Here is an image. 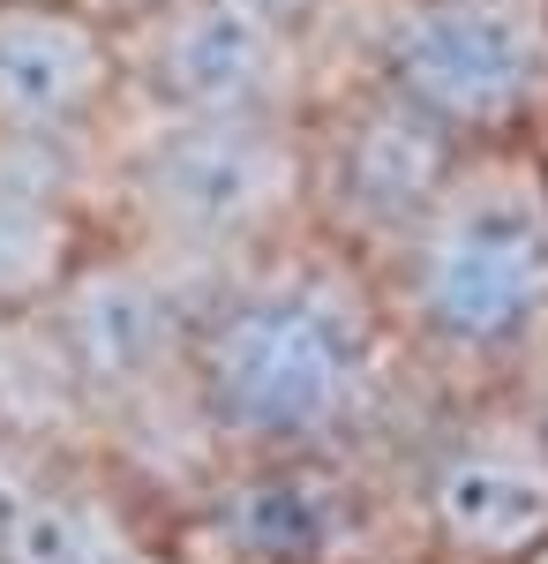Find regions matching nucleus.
I'll use <instances>...</instances> for the list:
<instances>
[{
	"instance_id": "1",
	"label": "nucleus",
	"mask_w": 548,
	"mask_h": 564,
	"mask_svg": "<svg viewBox=\"0 0 548 564\" xmlns=\"http://www.w3.org/2000/svg\"><path fill=\"white\" fill-rule=\"evenodd\" d=\"M383 308L353 257H278L218 279L196 332L180 399L226 459H300L338 452L376 406Z\"/></svg>"
},
{
	"instance_id": "2",
	"label": "nucleus",
	"mask_w": 548,
	"mask_h": 564,
	"mask_svg": "<svg viewBox=\"0 0 548 564\" xmlns=\"http://www.w3.org/2000/svg\"><path fill=\"white\" fill-rule=\"evenodd\" d=\"M391 324L443 369L496 377L548 347V196L518 159L473 151L436 212L383 257Z\"/></svg>"
},
{
	"instance_id": "3",
	"label": "nucleus",
	"mask_w": 548,
	"mask_h": 564,
	"mask_svg": "<svg viewBox=\"0 0 548 564\" xmlns=\"http://www.w3.org/2000/svg\"><path fill=\"white\" fill-rule=\"evenodd\" d=\"M128 212L143 249L180 271L233 279L294 249L308 226V129L286 113L241 121H158L128 151Z\"/></svg>"
},
{
	"instance_id": "4",
	"label": "nucleus",
	"mask_w": 548,
	"mask_h": 564,
	"mask_svg": "<svg viewBox=\"0 0 548 564\" xmlns=\"http://www.w3.org/2000/svg\"><path fill=\"white\" fill-rule=\"evenodd\" d=\"M376 84L414 98L473 151H504L548 113V8L398 0L376 39Z\"/></svg>"
},
{
	"instance_id": "5",
	"label": "nucleus",
	"mask_w": 548,
	"mask_h": 564,
	"mask_svg": "<svg viewBox=\"0 0 548 564\" xmlns=\"http://www.w3.org/2000/svg\"><path fill=\"white\" fill-rule=\"evenodd\" d=\"M196 308H204V294L180 286L173 257H158V249H90L68 271V286L23 324L45 332L61 384L84 406H143V399L180 391Z\"/></svg>"
},
{
	"instance_id": "6",
	"label": "nucleus",
	"mask_w": 548,
	"mask_h": 564,
	"mask_svg": "<svg viewBox=\"0 0 548 564\" xmlns=\"http://www.w3.org/2000/svg\"><path fill=\"white\" fill-rule=\"evenodd\" d=\"M465 159L473 143L428 121L391 84H369L308 135V218H324L331 249H346L353 263H383L436 212V196L459 181Z\"/></svg>"
},
{
	"instance_id": "7",
	"label": "nucleus",
	"mask_w": 548,
	"mask_h": 564,
	"mask_svg": "<svg viewBox=\"0 0 548 564\" xmlns=\"http://www.w3.org/2000/svg\"><path fill=\"white\" fill-rule=\"evenodd\" d=\"M121 53L128 90L158 121H241V113L300 121V98H308L300 31L241 0H166L121 31Z\"/></svg>"
},
{
	"instance_id": "8",
	"label": "nucleus",
	"mask_w": 548,
	"mask_h": 564,
	"mask_svg": "<svg viewBox=\"0 0 548 564\" xmlns=\"http://www.w3.org/2000/svg\"><path fill=\"white\" fill-rule=\"evenodd\" d=\"M421 527L451 564H534L548 550V436L473 414L421 459Z\"/></svg>"
},
{
	"instance_id": "9",
	"label": "nucleus",
	"mask_w": 548,
	"mask_h": 564,
	"mask_svg": "<svg viewBox=\"0 0 548 564\" xmlns=\"http://www.w3.org/2000/svg\"><path fill=\"white\" fill-rule=\"evenodd\" d=\"M128 90L121 31L76 0H0V135L84 143Z\"/></svg>"
},
{
	"instance_id": "10",
	"label": "nucleus",
	"mask_w": 548,
	"mask_h": 564,
	"mask_svg": "<svg viewBox=\"0 0 548 564\" xmlns=\"http://www.w3.org/2000/svg\"><path fill=\"white\" fill-rule=\"evenodd\" d=\"M211 534L233 564H353L369 542V497L338 475V452L241 459L211 497Z\"/></svg>"
},
{
	"instance_id": "11",
	"label": "nucleus",
	"mask_w": 548,
	"mask_h": 564,
	"mask_svg": "<svg viewBox=\"0 0 548 564\" xmlns=\"http://www.w3.org/2000/svg\"><path fill=\"white\" fill-rule=\"evenodd\" d=\"M68 151L76 143L0 135V324L39 316L68 286V271L90 257Z\"/></svg>"
},
{
	"instance_id": "12",
	"label": "nucleus",
	"mask_w": 548,
	"mask_h": 564,
	"mask_svg": "<svg viewBox=\"0 0 548 564\" xmlns=\"http://www.w3.org/2000/svg\"><path fill=\"white\" fill-rule=\"evenodd\" d=\"M135 534L121 505L84 475H23L0 527V564H106V550Z\"/></svg>"
},
{
	"instance_id": "13",
	"label": "nucleus",
	"mask_w": 548,
	"mask_h": 564,
	"mask_svg": "<svg viewBox=\"0 0 548 564\" xmlns=\"http://www.w3.org/2000/svg\"><path fill=\"white\" fill-rule=\"evenodd\" d=\"M255 15H271V23H286V31H308V23H324V8L331 0H241Z\"/></svg>"
},
{
	"instance_id": "14",
	"label": "nucleus",
	"mask_w": 548,
	"mask_h": 564,
	"mask_svg": "<svg viewBox=\"0 0 548 564\" xmlns=\"http://www.w3.org/2000/svg\"><path fill=\"white\" fill-rule=\"evenodd\" d=\"M76 8H90L98 23H113V31H128V23H143L151 8H166V0H76Z\"/></svg>"
},
{
	"instance_id": "15",
	"label": "nucleus",
	"mask_w": 548,
	"mask_h": 564,
	"mask_svg": "<svg viewBox=\"0 0 548 564\" xmlns=\"http://www.w3.org/2000/svg\"><path fill=\"white\" fill-rule=\"evenodd\" d=\"M106 564H173L158 542H143V534H121L113 550H106Z\"/></svg>"
},
{
	"instance_id": "16",
	"label": "nucleus",
	"mask_w": 548,
	"mask_h": 564,
	"mask_svg": "<svg viewBox=\"0 0 548 564\" xmlns=\"http://www.w3.org/2000/svg\"><path fill=\"white\" fill-rule=\"evenodd\" d=\"M15 481H23V475H8V467H0V527H8V505H15Z\"/></svg>"
},
{
	"instance_id": "17",
	"label": "nucleus",
	"mask_w": 548,
	"mask_h": 564,
	"mask_svg": "<svg viewBox=\"0 0 548 564\" xmlns=\"http://www.w3.org/2000/svg\"><path fill=\"white\" fill-rule=\"evenodd\" d=\"M534 174H541V196H548V159H541V166H534Z\"/></svg>"
},
{
	"instance_id": "18",
	"label": "nucleus",
	"mask_w": 548,
	"mask_h": 564,
	"mask_svg": "<svg viewBox=\"0 0 548 564\" xmlns=\"http://www.w3.org/2000/svg\"><path fill=\"white\" fill-rule=\"evenodd\" d=\"M541 8H548V0H541Z\"/></svg>"
}]
</instances>
